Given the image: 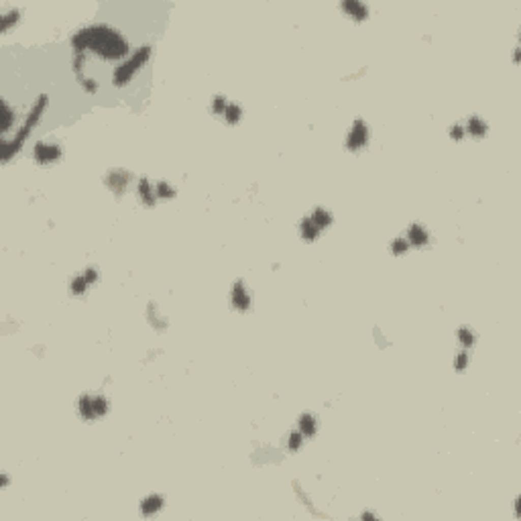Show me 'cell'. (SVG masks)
<instances>
[{
	"label": "cell",
	"mask_w": 521,
	"mask_h": 521,
	"mask_svg": "<svg viewBox=\"0 0 521 521\" xmlns=\"http://www.w3.org/2000/svg\"><path fill=\"white\" fill-rule=\"evenodd\" d=\"M72 47L76 49V55H82V51L92 49L104 59H120L129 53L127 39L108 25H92L78 31L72 37Z\"/></svg>",
	"instance_id": "cell-1"
},
{
	"label": "cell",
	"mask_w": 521,
	"mask_h": 521,
	"mask_svg": "<svg viewBox=\"0 0 521 521\" xmlns=\"http://www.w3.org/2000/svg\"><path fill=\"white\" fill-rule=\"evenodd\" d=\"M43 108H45V96H41L39 98V102L35 104V108L31 110V114H29V118H27V122L21 127V131H19V135L15 137V141H11V143H5V161H9L19 149H21V145L25 143V139H27V135H29V131L37 125V120H39V116H41V112H43Z\"/></svg>",
	"instance_id": "cell-2"
},
{
	"label": "cell",
	"mask_w": 521,
	"mask_h": 521,
	"mask_svg": "<svg viewBox=\"0 0 521 521\" xmlns=\"http://www.w3.org/2000/svg\"><path fill=\"white\" fill-rule=\"evenodd\" d=\"M149 55H151V49H149V47H141L129 62H125L122 66H118L116 72H114V84H116V86H125L127 82H131V78L135 76V72L149 59Z\"/></svg>",
	"instance_id": "cell-3"
},
{
	"label": "cell",
	"mask_w": 521,
	"mask_h": 521,
	"mask_svg": "<svg viewBox=\"0 0 521 521\" xmlns=\"http://www.w3.org/2000/svg\"><path fill=\"white\" fill-rule=\"evenodd\" d=\"M366 143H369V129H366V125L362 120H354L350 133H348V139H346V147L350 151H358Z\"/></svg>",
	"instance_id": "cell-4"
},
{
	"label": "cell",
	"mask_w": 521,
	"mask_h": 521,
	"mask_svg": "<svg viewBox=\"0 0 521 521\" xmlns=\"http://www.w3.org/2000/svg\"><path fill=\"white\" fill-rule=\"evenodd\" d=\"M33 157L39 161V163H53L62 157V149L57 145H47V143H37L35 149H33Z\"/></svg>",
	"instance_id": "cell-5"
},
{
	"label": "cell",
	"mask_w": 521,
	"mask_h": 521,
	"mask_svg": "<svg viewBox=\"0 0 521 521\" xmlns=\"http://www.w3.org/2000/svg\"><path fill=\"white\" fill-rule=\"evenodd\" d=\"M131 183V173H127L125 169H112L108 175H106V186L114 192V194H125V190L129 188Z\"/></svg>",
	"instance_id": "cell-6"
},
{
	"label": "cell",
	"mask_w": 521,
	"mask_h": 521,
	"mask_svg": "<svg viewBox=\"0 0 521 521\" xmlns=\"http://www.w3.org/2000/svg\"><path fill=\"white\" fill-rule=\"evenodd\" d=\"M230 299H232V305L238 310V312H247L251 308V295H249V289L242 281H236L234 287H232V293H230Z\"/></svg>",
	"instance_id": "cell-7"
},
{
	"label": "cell",
	"mask_w": 521,
	"mask_h": 521,
	"mask_svg": "<svg viewBox=\"0 0 521 521\" xmlns=\"http://www.w3.org/2000/svg\"><path fill=\"white\" fill-rule=\"evenodd\" d=\"M342 11L348 17H352L354 21H364L369 17V9L362 3H356V0H346V3H342Z\"/></svg>",
	"instance_id": "cell-8"
},
{
	"label": "cell",
	"mask_w": 521,
	"mask_h": 521,
	"mask_svg": "<svg viewBox=\"0 0 521 521\" xmlns=\"http://www.w3.org/2000/svg\"><path fill=\"white\" fill-rule=\"evenodd\" d=\"M139 198H141V202L145 204V206H155V202H157V196H155V192H153V188H151V183H149V179L147 177H143L141 181H139Z\"/></svg>",
	"instance_id": "cell-9"
},
{
	"label": "cell",
	"mask_w": 521,
	"mask_h": 521,
	"mask_svg": "<svg viewBox=\"0 0 521 521\" xmlns=\"http://www.w3.org/2000/svg\"><path fill=\"white\" fill-rule=\"evenodd\" d=\"M407 242L413 244V247H423L427 242V232L423 226L419 224H413L409 230H407Z\"/></svg>",
	"instance_id": "cell-10"
},
{
	"label": "cell",
	"mask_w": 521,
	"mask_h": 521,
	"mask_svg": "<svg viewBox=\"0 0 521 521\" xmlns=\"http://www.w3.org/2000/svg\"><path fill=\"white\" fill-rule=\"evenodd\" d=\"M163 505H165L163 497H159V495H151V497H147V499L143 501L141 511H143V515H155L157 511H161V509H163Z\"/></svg>",
	"instance_id": "cell-11"
},
{
	"label": "cell",
	"mask_w": 521,
	"mask_h": 521,
	"mask_svg": "<svg viewBox=\"0 0 521 521\" xmlns=\"http://www.w3.org/2000/svg\"><path fill=\"white\" fill-rule=\"evenodd\" d=\"M310 218L314 220V224H316L320 230H324V228H328V226L332 224V214H330L326 208H316Z\"/></svg>",
	"instance_id": "cell-12"
},
{
	"label": "cell",
	"mask_w": 521,
	"mask_h": 521,
	"mask_svg": "<svg viewBox=\"0 0 521 521\" xmlns=\"http://www.w3.org/2000/svg\"><path fill=\"white\" fill-rule=\"evenodd\" d=\"M78 407H80V415L84 419H96V411H94V403H92V395H82L80 401H78Z\"/></svg>",
	"instance_id": "cell-13"
},
{
	"label": "cell",
	"mask_w": 521,
	"mask_h": 521,
	"mask_svg": "<svg viewBox=\"0 0 521 521\" xmlns=\"http://www.w3.org/2000/svg\"><path fill=\"white\" fill-rule=\"evenodd\" d=\"M316 417L312 413H303L299 417V432L303 434V438H312L316 434Z\"/></svg>",
	"instance_id": "cell-14"
},
{
	"label": "cell",
	"mask_w": 521,
	"mask_h": 521,
	"mask_svg": "<svg viewBox=\"0 0 521 521\" xmlns=\"http://www.w3.org/2000/svg\"><path fill=\"white\" fill-rule=\"evenodd\" d=\"M299 230H301L303 240H316V238H318V234H320V228L314 224V220H312V218H303V220H301V224H299Z\"/></svg>",
	"instance_id": "cell-15"
},
{
	"label": "cell",
	"mask_w": 521,
	"mask_h": 521,
	"mask_svg": "<svg viewBox=\"0 0 521 521\" xmlns=\"http://www.w3.org/2000/svg\"><path fill=\"white\" fill-rule=\"evenodd\" d=\"M147 320H149L151 326H153L155 330H159V332H163V330L167 328V320H163V318L159 316L155 303H149V308H147Z\"/></svg>",
	"instance_id": "cell-16"
},
{
	"label": "cell",
	"mask_w": 521,
	"mask_h": 521,
	"mask_svg": "<svg viewBox=\"0 0 521 521\" xmlns=\"http://www.w3.org/2000/svg\"><path fill=\"white\" fill-rule=\"evenodd\" d=\"M466 131H468L472 137H482V135L486 133V125H484V120H480L478 116H472V118L468 120V125H466Z\"/></svg>",
	"instance_id": "cell-17"
},
{
	"label": "cell",
	"mask_w": 521,
	"mask_h": 521,
	"mask_svg": "<svg viewBox=\"0 0 521 521\" xmlns=\"http://www.w3.org/2000/svg\"><path fill=\"white\" fill-rule=\"evenodd\" d=\"M155 196H157V198L171 200V198H175V190H173L167 181H159V183H157V188H155Z\"/></svg>",
	"instance_id": "cell-18"
},
{
	"label": "cell",
	"mask_w": 521,
	"mask_h": 521,
	"mask_svg": "<svg viewBox=\"0 0 521 521\" xmlns=\"http://www.w3.org/2000/svg\"><path fill=\"white\" fill-rule=\"evenodd\" d=\"M456 336H458V340L462 342L464 348H470V346L476 342V336H474L472 330H468V328H460V330L456 332Z\"/></svg>",
	"instance_id": "cell-19"
},
{
	"label": "cell",
	"mask_w": 521,
	"mask_h": 521,
	"mask_svg": "<svg viewBox=\"0 0 521 521\" xmlns=\"http://www.w3.org/2000/svg\"><path fill=\"white\" fill-rule=\"evenodd\" d=\"M224 116H226V120L228 122H238L240 120V116H242V108L238 106V104H228L226 106V112H224Z\"/></svg>",
	"instance_id": "cell-20"
},
{
	"label": "cell",
	"mask_w": 521,
	"mask_h": 521,
	"mask_svg": "<svg viewBox=\"0 0 521 521\" xmlns=\"http://www.w3.org/2000/svg\"><path fill=\"white\" fill-rule=\"evenodd\" d=\"M92 403H94V411H96V415L100 417V415H104L106 411H108V399L104 397V395H96V397H92Z\"/></svg>",
	"instance_id": "cell-21"
},
{
	"label": "cell",
	"mask_w": 521,
	"mask_h": 521,
	"mask_svg": "<svg viewBox=\"0 0 521 521\" xmlns=\"http://www.w3.org/2000/svg\"><path fill=\"white\" fill-rule=\"evenodd\" d=\"M407 249H409L407 238H395L391 242V253L393 255H403V253H407Z\"/></svg>",
	"instance_id": "cell-22"
},
{
	"label": "cell",
	"mask_w": 521,
	"mask_h": 521,
	"mask_svg": "<svg viewBox=\"0 0 521 521\" xmlns=\"http://www.w3.org/2000/svg\"><path fill=\"white\" fill-rule=\"evenodd\" d=\"M86 285H88V281H86V277H84V275L74 277V281H72V293L82 295V293L86 291Z\"/></svg>",
	"instance_id": "cell-23"
},
{
	"label": "cell",
	"mask_w": 521,
	"mask_h": 521,
	"mask_svg": "<svg viewBox=\"0 0 521 521\" xmlns=\"http://www.w3.org/2000/svg\"><path fill=\"white\" fill-rule=\"evenodd\" d=\"M289 450H299L301 448V444H303V434L301 432H293L291 436H289Z\"/></svg>",
	"instance_id": "cell-24"
},
{
	"label": "cell",
	"mask_w": 521,
	"mask_h": 521,
	"mask_svg": "<svg viewBox=\"0 0 521 521\" xmlns=\"http://www.w3.org/2000/svg\"><path fill=\"white\" fill-rule=\"evenodd\" d=\"M226 106H228V102H226L222 96L214 98V102H212V110H214L216 114H224V112H226Z\"/></svg>",
	"instance_id": "cell-25"
},
{
	"label": "cell",
	"mask_w": 521,
	"mask_h": 521,
	"mask_svg": "<svg viewBox=\"0 0 521 521\" xmlns=\"http://www.w3.org/2000/svg\"><path fill=\"white\" fill-rule=\"evenodd\" d=\"M13 21H19V11H11L9 15H5V17H3V29H5V31H9V29H11V25H13Z\"/></svg>",
	"instance_id": "cell-26"
},
{
	"label": "cell",
	"mask_w": 521,
	"mask_h": 521,
	"mask_svg": "<svg viewBox=\"0 0 521 521\" xmlns=\"http://www.w3.org/2000/svg\"><path fill=\"white\" fill-rule=\"evenodd\" d=\"M3 106H5V133H7L11 129V125H13V110H11V106L7 102Z\"/></svg>",
	"instance_id": "cell-27"
},
{
	"label": "cell",
	"mask_w": 521,
	"mask_h": 521,
	"mask_svg": "<svg viewBox=\"0 0 521 521\" xmlns=\"http://www.w3.org/2000/svg\"><path fill=\"white\" fill-rule=\"evenodd\" d=\"M84 277H86V281H88V283H94V281H98L100 273H98L94 267H90V269H86V271H84Z\"/></svg>",
	"instance_id": "cell-28"
},
{
	"label": "cell",
	"mask_w": 521,
	"mask_h": 521,
	"mask_svg": "<svg viewBox=\"0 0 521 521\" xmlns=\"http://www.w3.org/2000/svg\"><path fill=\"white\" fill-rule=\"evenodd\" d=\"M466 364H468V354H466V352H460V354L456 356V362H454V366H456L458 371H462Z\"/></svg>",
	"instance_id": "cell-29"
},
{
	"label": "cell",
	"mask_w": 521,
	"mask_h": 521,
	"mask_svg": "<svg viewBox=\"0 0 521 521\" xmlns=\"http://www.w3.org/2000/svg\"><path fill=\"white\" fill-rule=\"evenodd\" d=\"M80 84H82L88 92H96V90H98V84H96L94 80H86V78H82V76H80Z\"/></svg>",
	"instance_id": "cell-30"
},
{
	"label": "cell",
	"mask_w": 521,
	"mask_h": 521,
	"mask_svg": "<svg viewBox=\"0 0 521 521\" xmlns=\"http://www.w3.org/2000/svg\"><path fill=\"white\" fill-rule=\"evenodd\" d=\"M74 70H76V74H80V70H84V55L74 57Z\"/></svg>",
	"instance_id": "cell-31"
},
{
	"label": "cell",
	"mask_w": 521,
	"mask_h": 521,
	"mask_svg": "<svg viewBox=\"0 0 521 521\" xmlns=\"http://www.w3.org/2000/svg\"><path fill=\"white\" fill-rule=\"evenodd\" d=\"M462 135H464V129H462V127H452V129H450V137H452V139L458 141V139H462Z\"/></svg>",
	"instance_id": "cell-32"
}]
</instances>
